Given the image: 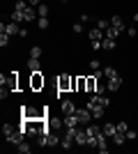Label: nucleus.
I'll list each match as a JSON object with an SVG mask.
<instances>
[{"label":"nucleus","mask_w":138,"mask_h":154,"mask_svg":"<svg viewBox=\"0 0 138 154\" xmlns=\"http://www.w3.org/2000/svg\"><path fill=\"white\" fill-rule=\"evenodd\" d=\"M90 69H94V71H99V69H101V64H99V60H92V62H90Z\"/></svg>","instance_id":"nucleus-32"},{"label":"nucleus","mask_w":138,"mask_h":154,"mask_svg":"<svg viewBox=\"0 0 138 154\" xmlns=\"http://www.w3.org/2000/svg\"><path fill=\"white\" fill-rule=\"evenodd\" d=\"M9 37H12V35H7V32H0V46H2V48L9 44Z\"/></svg>","instance_id":"nucleus-25"},{"label":"nucleus","mask_w":138,"mask_h":154,"mask_svg":"<svg viewBox=\"0 0 138 154\" xmlns=\"http://www.w3.org/2000/svg\"><path fill=\"white\" fill-rule=\"evenodd\" d=\"M127 35H129V37H138V32H136V28H127Z\"/></svg>","instance_id":"nucleus-33"},{"label":"nucleus","mask_w":138,"mask_h":154,"mask_svg":"<svg viewBox=\"0 0 138 154\" xmlns=\"http://www.w3.org/2000/svg\"><path fill=\"white\" fill-rule=\"evenodd\" d=\"M48 28V19L46 16H39V30H46Z\"/></svg>","instance_id":"nucleus-30"},{"label":"nucleus","mask_w":138,"mask_h":154,"mask_svg":"<svg viewBox=\"0 0 138 154\" xmlns=\"http://www.w3.org/2000/svg\"><path fill=\"white\" fill-rule=\"evenodd\" d=\"M74 140H76V145H78V147L87 145V134H85V129H76V134H74Z\"/></svg>","instance_id":"nucleus-9"},{"label":"nucleus","mask_w":138,"mask_h":154,"mask_svg":"<svg viewBox=\"0 0 138 154\" xmlns=\"http://www.w3.org/2000/svg\"><path fill=\"white\" fill-rule=\"evenodd\" d=\"M104 35H106V37H111V39H115V37H118V35H120V32L115 30V28H113V26H108V28H106V30H104Z\"/></svg>","instance_id":"nucleus-22"},{"label":"nucleus","mask_w":138,"mask_h":154,"mask_svg":"<svg viewBox=\"0 0 138 154\" xmlns=\"http://www.w3.org/2000/svg\"><path fill=\"white\" fill-rule=\"evenodd\" d=\"M97 149H99L101 154H106V152H108V143H106L104 131H101V134H99V138H97Z\"/></svg>","instance_id":"nucleus-15"},{"label":"nucleus","mask_w":138,"mask_h":154,"mask_svg":"<svg viewBox=\"0 0 138 154\" xmlns=\"http://www.w3.org/2000/svg\"><path fill=\"white\" fill-rule=\"evenodd\" d=\"M127 140H136V138H138V134H136V131H133V129H127Z\"/></svg>","instance_id":"nucleus-29"},{"label":"nucleus","mask_w":138,"mask_h":154,"mask_svg":"<svg viewBox=\"0 0 138 154\" xmlns=\"http://www.w3.org/2000/svg\"><path fill=\"white\" fill-rule=\"evenodd\" d=\"M60 108H62V115H69V113H76V103H74L72 99H65Z\"/></svg>","instance_id":"nucleus-12"},{"label":"nucleus","mask_w":138,"mask_h":154,"mask_svg":"<svg viewBox=\"0 0 138 154\" xmlns=\"http://www.w3.org/2000/svg\"><path fill=\"white\" fill-rule=\"evenodd\" d=\"M104 48H106V51H113V48H115V39L104 37Z\"/></svg>","instance_id":"nucleus-21"},{"label":"nucleus","mask_w":138,"mask_h":154,"mask_svg":"<svg viewBox=\"0 0 138 154\" xmlns=\"http://www.w3.org/2000/svg\"><path fill=\"white\" fill-rule=\"evenodd\" d=\"M85 134H87V147H97V138L101 134V129L97 124H85Z\"/></svg>","instance_id":"nucleus-4"},{"label":"nucleus","mask_w":138,"mask_h":154,"mask_svg":"<svg viewBox=\"0 0 138 154\" xmlns=\"http://www.w3.org/2000/svg\"><path fill=\"white\" fill-rule=\"evenodd\" d=\"M37 16H48V5H44V2H41V5L37 7Z\"/></svg>","instance_id":"nucleus-24"},{"label":"nucleus","mask_w":138,"mask_h":154,"mask_svg":"<svg viewBox=\"0 0 138 154\" xmlns=\"http://www.w3.org/2000/svg\"><path fill=\"white\" fill-rule=\"evenodd\" d=\"M62 122H65V127H78V117H76V113H69V115L62 117Z\"/></svg>","instance_id":"nucleus-13"},{"label":"nucleus","mask_w":138,"mask_h":154,"mask_svg":"<svg viewBox=\"0 0 138 154\" xmlns=\"http://www.w3.org/2000/svg\"><path fill=\"white\" fill-rule=\"evenodd\" d=\"M74 32H76V35H81V32H83V26H81V23H74Z\"/></svg>","instance_id":"nucleus-34"},{"label":"nucleus","mask_w":138,"mask_h":154,"mask_svg":"<svg viewBox=\"0 0 138 154\" xmlns=\"http://www.w3.org/2000/svg\"><path fill=\"white\" fill-rule=\"evenodd\" d=\"M120 88H122V76L108 78V85H106V90H108V92H118Z\"/></svg>","instance_id":"nucleus-11"},{"label":"nucleus","mask_w":138,"mask_h":154,"mask_svg":"<svg viewBox=\"0 0 138 154\" xmlns=\"http://www.w3.org/2000/svg\"><path fill=\"white\" fill-rule=\"evenodd\" d=\"M0 32H7V35H21V28L16 21H9V23H0Z\"/></svg>","instance_id":"nucleus-7"},{"label":"nucleus","mask_w":138,"mask_h":154,"mask_svg":"<svg viewBox=\"0 0 138 154\" xmlns=\"http://www.w3.org/2000/svg\"><path fill=\"white\" fill-rule=\"evenodd\" d=\"M111 26L115 28L118 32H124L127 30V28H124V19H122V16H113V19H111Z\"/></svg>","instance_id":"nucleus-14"},{"label":"nucleus","mask_w":138,"mask_h":154,"mask_svg":"<svg viewBox=\"0 0 138 154\" xmlns=\"http://www.w3.org/2000/svg\"><path fill=\"white\" fill-rule=\"evenodd\" d=\"M108 26H111V21H106V19H97V28H99V30H106Z\"/></svg>","instance_id":"nucleus-28"},{"label":"nucleus","mask_w":138,"mask_h":154,"mask_svg":"<svg viewBox=\"0 0 138 154\" xmlns=\"http://www.w3.org/2000/svg\"><path fill=\"white\" fill-rule=\"evenodd\" d=\"M28 69H30V71H41L39 58H28Z\"/></svg>","instance_id":"nucleus-17"},{"label":"nucleus","mask_w":138,"mask_h":154,"mask_svg":"<svg viewBox=\"0 0 138 154\" xmlns=\"http://www.w3.org/2000/svg\"><path fill=\"white\" fill-rule=\"evenodd\" d=\"M2 134H5V138L12 143V145H21V143H23V138L28 136V131L23 129V124H21V127H16V124L7 122L5 127H2Z\"/></svg>","instance_id":"nucleus-2"},{"label":"nucleus","mask_w":138,"mask_h":154,"mask_svg":"<svg viewBox=\"0 0 138 154\" xmlns=\"http://www.w3.org/2000/svg\"><path fill=\"white\" fill-rule=\"evenodd\" d=\"M55 85H58V92H74V78L69 74H60Z\"/></svg>","instance_id":"nucleus-3"},{"label":"nucleus","mask_w":138,"mask_h":154,"mask_svg":"<svg viewBox=\"0 0 138 154\" xmlns=\"http://www.w3.org/2000/svg\"><path fill=\"white\" fill-rule=\"evenodd\" d=\"M76 117H78L81 124H90V120H92L94 115H92V110L85 106V108H76Z\"/></svg>","instance_id":"nucleus-8"},{"label":"nucleus","mask_w":138,"mask_h":154,"mask_svg":"<svg viewBox=\"0 0 138 154\" xmlns=\"http://www.w3.org/2000/svg\"><path fill=\"white\" fill-rule=\"evenodd\" d=\"M74 143H76V140H74L72 136H69V134H65V138L60 140V145H62L65 149H72V145H74Z\"/></svg>","instance_id":"nucleus-20"},{"label":"nucleus","mask_w":138,"mask_h":154,"mask_svg":"<svg viewBox=\"0 0 138 154\" xmlns=\"http://www.w3.org/2000/svg\"><path fill=\"white\" fill-rule=\"evenodd\" d=\"M104 30H99V28H94V30H90V42H99V39H104Z\"/></svg>","instance_id":"nucleus-19"},{"label":"nucleus","mask_w":138,"mask_h":154,"mask_svg":"<svg viewBox=\"0 0 138 154\" xmlns=\"http://www.w3.org/2000/svg\"><path fill=\"white\" fill-rule=\"evenodd\" d=\"M133 23H138V14H133Z\"/></svg>","instance_id":"nucleus-36"},{"label":"nucleus","mask_w":138,"mask_h":154,"mask_svg":"<svg viewBox=\"0 0 138 154\" xmlns=\"http://www.w3.org/2000/svg\"><path fill=\"white\" fill-rule=\"evenodd\" d=\"M101 131H104L106 138H113V136L118 134V124H106V127H101Z\"/></svg>","instance_id":"nucleus-16"},{"label":"nucleus","mask_w":138,"mask_h":154,"mask_svg":"<svg viewBox=\"0 0 138 154\" xmlns=\"http://www.w3.org/2000/svg\"><path fill=\"white\" fill-rule=\"evenodd\" d=\"M16 147H19V152H23V154H28V152H32V147H30V145H28L26 140L21 143V145H16Z\"/></svg>","instance_id":"nucleus-27"},{"label":"nucleus","mask_w":138,"mask_h":154,"mask_svg":"<svg viewBox=\"0 0 138 154\" xmlns=\"http://www.w3.org/2000/svg\"><path fill=\"white\" fill-rule=\"evenodd\" d=\"M30 58H41V46H32L30 48Z\"/></svg>","instance_id":"nucleus-26"},{"label":"nucleus","mask_w":138,"mask_h":154,"mask_svg":"<svg viewBox=\"0 0 138 154\" xmlns=\"http://www.w3.org/2000/svg\"><path fill=\"white\" fill-rule=\"evenodd\" d=\"M28 5H32V7H39V5H41V0H28Z\"/></svg>","instance_id":"nucleus-35"},{"label":"nucleus","mask_w":138,"mask_h":154,"mask_svg":"<svg viewBox=\"0 0 138 154\" xmlns=\"http://www.w3.org/2000/svg\"><path fill=\"white\" fill-rule=\"evenodd\" d=\"M104 76L106 78H115V76H120V74L113 69V67H104Z\"/></svg>","instance_id":"nucleus-23"},{"label":"nucleus","mask_w":138,"mask_h":154,"mask_svg":"<svg viewBox=\"0 0 138 154\" xmlns=\"http://www.w3.org/2000/svg\"><path fill=\"white\" fill-rule=\"evenodd\" d=\"M97 85H99V78L97 76H85V92H97Z\"/></svg>","instance_id":"nucleus-10"},{"label":"nucleus","mask_w":138,"mask_h":154,"mask_svg":"<svg viewBox=\"0 0 138 154\" xmlns=\"http://www.w3.org/2000/svg\"><path fill=\"white\" fill-rule=\"evenodd\" d=\"M21 117H23V120H35V117H46V108H44V110H35L32 106H23V108H21Z\"/></svg>","instance_id":"nucleus-5"},{"label":"nucleus","mask_w":138,"mask_h":154,"mask_svg":"<svg viewBox=\"0 0 138 154\" xmlns=\"http://www.w3.org/2000/svg\"><path fill=\"white\" fill-rule=\"evenodd\" d=\"M127 129H129L127 122H118V131H120V134H127Z\"/></svg>","instance_id":"nucleus-31"},{"label":"nucleus","mask_w":138,"mask_h":154,"mask_svg":"<svg viewBox=\"0 0 138 154\" xmlns=\"http://www.w3.org/2000/svg\"><path fill=\"white\" fill-rule=\"evenodd\" d=\"M44 83H46V78L41 76V71H32V74H30V90H41V88H44Z\"/></svg>","instance_id":"nucleus-6"},{"label":"nucleus","mask_w":138,"mask_h":154,"mask_svg":"<svg viewBox=\"0 0 138 154\" xmlns=\"http://www.w3.org/2000/svg\"><path fill=\"white\" fill-rule=\"evenodd\" d=\"M74 90H76V92H85V76L74 78Z\"/></svg>","instance_id":"nucleus-18"},{"label":"nucleus","mask_w":138,"mask_h":154,"mask_svg":"<svg viewBox=\"0 0 138 154\" xmlns=\"http://www.w3.org/2000/svg\"><path fill=\"white\" fill-rule=\"evenodd\" d=\"M108 106H111V97L106 94V92H104V94H92L90 99H87V108L92 110V115L97 117V120L106 113Z\"/></svg>","instance_id":"nucleus-1"}]
</instances>
